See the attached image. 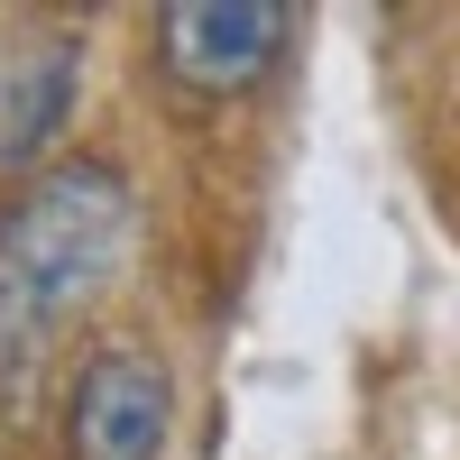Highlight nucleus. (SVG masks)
<instances>
[{
  "mask_svg": "<svg viewBox=\"0 0 460 460\" xmlns=\"http://www.w3.org/2000/svg\"><path fill=\"white\" fill-rule=\"evenodd\" d=\"M138 203L102 157H65L28 175L0 212V405H28L74 314L120 277Z\"/></svg>",
  "mask_w": 460,
  "mask_h": 460,
  "instance_id": "1",
  "label": "nucleus"
},
{
  "mask_svg": "<svg viewBox=\"0 0 460 460\" xmlns=\"http://www.w3.org/2000/svg\"><path fill=\"white\" fill-rule=\"evenodd\" d=\"M166 433H175V377L157 350H111L84 359L65 396V460H166Z\"/></svg>",
  "mask_w": 460,
  "mask_h": 460,
  "instance_id": "2",
  "label": "nucleus"
},
{
  "mask_svg": "<svg viewBox=\"0 0 460 460\" xmlns=\"http://www.w3.org/2000/svg\"><path fill=\"white\" fill-rule=\"evenodd\" d=\"M286 0H175L166 10V74L184 93H249L286 47Z\"/></svg>",
  "mask_w": 460,
  "mask_h": 460,
  "instance_id": "3",
  "label": "nucleus"
}]
</instances>
